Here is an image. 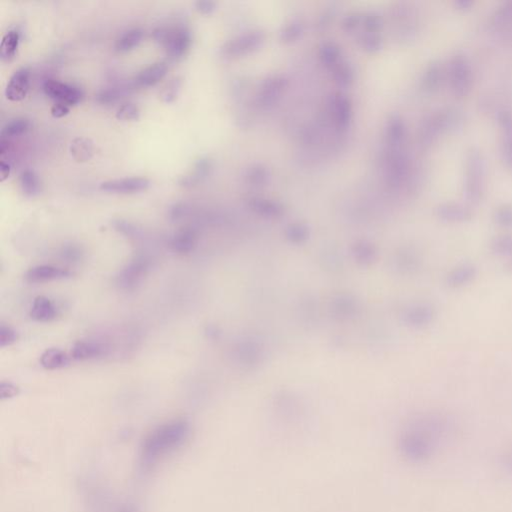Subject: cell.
I'll return each mask as SVG.
<instances>
[{
	"label": "cell",
	"instance_id": "f35d334b",
	"mask_svg": "<svg viewBox=\"0 0 512 512\" xmlns=\"http://www.w3.org/2000/svg\"><path fill=\"white\" fill-rule=\"evenodd\" d=\"M359 22H361V16L356 15V13L347 15L342 22L343 29L347 31H354L359 27Z\"/></svg>",
	"mask_w": 512,
	"mask_h": 512
},
{
	"label": "cell",
	"instance_id": "7a4b0ae2",
	"mask_svg": "<svg viewBox=\"0 0 512 512\" xmlns=\"http://www.w3.org/2000/svg\"><path fill=\"white\" fill-rule=\"evenodd\" d=\"M189 435L188 422L182 419L168 421L151 431L142 442V458L151 463L160 456L181 446Z\"/></svg>",
	"mask_w": 512,
	"mask_h": 512
},
{
	"label": "cell",
	"instance_id": "7bdbcfd3",
	"mask_svg": "<svg viewBox=\"0 0 512 512\" xmlns=\"http://www.w3.org/2000/svg\"><path fill=\"white\" fill-rule=\"evenodd\" d=\"M0 172H1V179H0V181H6V179H8L9 175H10V165H9L8 163H6V161L4 160L0 161Z\"/></svg>",
	"mask_w": 512,
	"mask_h": 512
},
{
	"label": "cell",
	"instance_id": "ee69618b",
	"mask_svg": "<svg viewBox=\"0 0 512 512\" xmlns=\"http://www.w3.org/2000/svg\"><path fill=\"white\" fill-rule=\"evenodd\" d=\"M505 269H506L507 271L512 272V256L511 258H509V260L506 262V264H505Z\"/></svg>",
	"mask_w": 512,
	"mask_h": 512
},
{
	"label": "cell",
	"instance_id": "44dd1931",
	"mask_svg": "<svg viewBox=\"0 0 512 512\" xmlns=\"http://www.w3.org/2000/svg\"><path fill=\"white\" fill-rule=\"evenodd\" d=\"M20 186L23 195L36 197L40 195L41 182L38 174L32 170H23L20 176Z\"/></svg>",
	"mask_w": 512,
	"mask_h": 512
},
{
	"label": "cell",
	"instance_id": "d6986e66",
	"mask_svg": "<svg viewBox=\"0 0 512 512\" xmlns=\"http://www.w3.org/2000/svg\"><path fill=\"white\" fill-rule=\"evenodd\" d=\"M69 363V357L59 348H48L40 356V364L48 370L66 368Z\"/></svg>",
	"mask_w": 512,
	"mask_h": 512
},
{
	"label": "cell",
	"instance_id": "6da1fadb",
	"mask_svg": "<svg viewBox=\"0 0 512 512\" xmlns=\"http://www.w3.org/2000/svg\"><path fill=\"white\" fill-rule=\"evenodd\" d=\"M455 424L447 415L432 414L405 433L400 449L407 460L424 462L437 455L453 437Z\"/></svg>",
	"mask_w": 512,
	"mask_h": 512
},
{
	"label": "cell",
	"instance_id": "1f68e13d",
	"mask_svg": "<svg viewBox=\"0 0 512 512\" xmlns=\"http://www.w3.org/2000/svg\"><path fill=\"white\" fill-rule=\"evenodd\" d=\"M303 33V24L301 22H292L281 31L280 38L285 43H292L301 38Z\"/></svg>",
	"mask_w": 512,
	"mask_h": 512
},
{
	"label": "cell",
	"instance_id": "d6a6232c",
	"mask_svg": "<svg viewBox=\"0 0 512 512\" xmlns=\"http://www.w3.org/2000/svg\"><path fill=\"white\" fill-rule=\"evenodd\" d=\"M140 116V108L135 103H126L121 106L116 112V119L122 121H137Z\"/></svg>",
	"mask_w": 512,
	"mask_h": 512
},
{
	"label": "cell",
	"instance_id": "8d00e7d4",
	"mask_svg": "<svg viewBox=\"0 0 512 512\" xmlns=\"http://www.w3.org/2000/svg\"><path fill=\"white\" fill-rule=\"evenodd\" d=\"M195 8L202 15H209L216 11V3L211 0H198L195 2Z\"/></svg>",
	"mask_w": 512,
	"mask_h": 512
},
{
	"label": "cell",
	"instance_id": "4316f807",
	"mask_svg": "<svg viewBox=\"0 0 512 512\" xmlns=\"http://www.w3.org/2000/svg\"><path fill=\"white\" fill-rule=\"evenodd\" d=\"M331 70L334 82L341 86H348L354 82V70L347 62H339Z\"/></svg>",
	"mask_w": 512,
	"mask_h": 512
},
{
	"label": "cell",
	"instance_id": "d590c367",
	"mask_svg": "<svg viewBox=\"0 0 512 512\" xmlns=\"http://www.w3.org/2000/svg\"><path fill=\"white\" fill-rule=\"evenodd\" d=\"M364 27L366 32H373L378 33L379 29L382 27V18L375 13H370L364 18Z\"/></svg>",
	"mask_w": 512,
	"mask_h": 512
},
{
	"label": "cell",
	"instance_id": "cb8c5ba5",
	"mask_svg": "<svg viewBox=\"0 0 512 512\" xmlns=\"http://www.w3.org/2000/svg\"><path fill=\"white\" fill-rule=\"evenodd\" d=\"M403 138L402 122L398 117L389 119L386 128V142L389 149H398Z\"/></svg>",
	"mask_w": 512,
	"mask_h": 512
},
{
	"label": "cell",
	"instance_id": "484cf974",
	"mask_svg": "<svg viewBox=\"0 0 512 512\" xmlns=\"http://www.w3.org/2000/svg\"><path fill=\"white\" fill-rule=\"evenodd\" d=\"M319 59L324 66L332 69L339 63L340 48L336 43H325L320 46Z\"/></svg>",
	"mask_w": 512,
	"mask_h": 512
},
{
	"label": "cell",
	"instance_id": "83f0119b",
	"mask_svg": "<svg viewBox=\"0 0 512 512\" xmlns=\"http://www.w3.org/2000/svg\"><path fill=\"white\" fill-rule=\"evenodd\" d=\"M490 251L497 256H512V236L502 235L493 239L490 244Z\"/></svg>",
	"mask_w": 512,
	"mask_h": 512
},
{
	"label": "cell",
	"instance_id": "ab89813d",
	"mask_svg": "<svg viewBox=\"0 0 512 512\" xmlns=\"http://www.w3.org/2000/svg\"><path fill=\"white\" fill-rule=\"evenodd\" d=\"M62 255L66 259L75 262V260L80 259V256H82V251L80 250V248H76V246H69L63 248Z\"/></svg>",
	"mask_w": 512,
	"mask_h": 512
},
{
	"label": "cell",
	"instance_id": "8992f818",
	"mask_svg": "<svg viewBox=\"0 0 512 512\" xmlns=\"http://www.w3.org/2000/svg\"><path fill=\"white\" fill-rule=\"evenodd\" d=\"M287 80L283 76H271L265 80L257 94V103L260 107L271 108L276 105L287 89Z\"/></svg>",
	"mask_w": 512,
	"mask_h": 512
},
{
	"label": "cell",
	"instance_id": "f1b7e54d",
	"mask_svg": "<svg viewBox=\"0 0 512 512\" xmlns=\"http://www.w3.org/2000/svg\"><path fill=\"white\" fill-rule=\"evenodd\" d=\"M269 172L264 165H256L249 168L246 174V179L251 186H260L267 183Z\"/></svg>",
	"mask_w": 512,
	"mask_h": 512
},
{
	"label": "cell",
	"instance_id": "e0dca14e",
	"mask_svg": "<svg viewBox=\"0 0 512 512\" xmlns=\"http://www.w3.org/2000/svg\"><path fill=\"white\" fill-rule=\"evenodd\" d=\"M31 317L38 322H52L57 317V308L47 297L38 296L32 303Z\"/></svg>",
	"mask_w": 512,
	"mask_h": 512
},
{
	"label": "cell",
	"instance_id": "836d02e7",
	"mask_svg": "<svg viewBox=\"0 0 512 512\" xmlns=\"http://www.w3.org/2000/svg\"><path fill=\"white\" fill-rule=\"evenodd\" d=\"M361 46L368 52H377L382 46V38L379 34L373 32H366V36L361 39Z\"/></svg>",
	"mask_w": 512,
	"mask_h": 512
},
{
	"label": "cell",
	"instance_id": "52a82bcc",
	"mask_svg": "<svg viewBox=\"0 0 512 512\" xmlns=\"http://www.w3.org/2000/svg\"><path fill=\"white\" fill-rule=\"evenodd\" d=\"M151 181L144 177H128V179H113L103 182L99 188L105 193H121V195H130V193H142L149 188Z\"/></svg>",
	"mask_w": 512,
	"mask_h": 512
},
{
	"label": "cell",
	"instance_id": "5b68a950",
	"mask_svg": "<svg viewBox=\"0 0 512 512\" xmlns=\"http://www.w3.org/2000/svg\"><path fill=\"white\" fill-rule=\"evenodd\" d=\"M43 91L55 103H62L69 106L78 105L83 98V92L80 87L55 80H47L43 83Z\"/></svg>",
	"mask_w": 512,
	"mask_h": 512
},
{
	"label": "cell",
	"instance_id": "b9f144b4",
	"mask_svg": "<svg viewBox=\"0 0 512 512\" xmlns=\"http://www.w3.org/2000/svg\"><path fill=\"white\" fill-rule=\"evenodd\" d=\"M500 465L504 467L505 472L512 474V447L502 454Z\"/></svg>",
	"mask_w": 512,
	"mask_h": 512
},
{
	"label": "cell",
	"instance_id": "603a6c76",
	"mask_svg": "<svg viewBox=\"0 0 512 512\" xmlns=\"http://www.w3.org/2000/svg\"><path fill=\"white\" fill-rule=\"evenodd\" d=\"M29 128H31V121L24 117H20V119L8 121L0 131V136H1V140H8L16 136L24 135L29 131Z\"/></svg>",
	"mask_w": 512,
	"mask_h": 512
},
{
	"label": "cell",
	"instance_id": "9c48e42d",
	"mask_svg": "<svg viewBox=\"0 0 512 512\" xmlns=\"http://www.w3.org/2000/svg\"><path fill=\"white\" fill-rule=\"evenodd\" d=\"M29 78H31V70L29 68L17 69L6 85V98L17 103L27 98L29 91Z\"/></svg>",
	"mask_w": 512,
	"mask_h": 512
},
{
	"label": "cell",
	"instance_id": "3957f363",
	"mask_svg": "<svg viewBox=\"0 0 512 512\" xmlns=\"http://www.w3.org/2000/svg\"><path fill=\"white\" fill-rule=\"evenodd\" d=\"M152 36L165 48L166 55L172 61H179L186 57L193 45L191 32L183 25L158 27Z\"/></svg>",
	"mask_w": 512,
	"mask_h": 512
},
{
	"label": "cell",
	"instance_id": "7c38bea8",
	"mask_svg": "<svg viewBox=\"0 0 512 512\" xmlns=\"http://www.w3.org/2000/svg\"><path fill=\"white\" fill-rule=\"evenodd\" d=\"M477 267L472 262H462L454 266L451 271L447 273L445 278V283L447 287L458 289L469 285L474 283L476 278Z\"/></svg>",
	"mask_w": 512,
	"mask_h": 512
},
{
	"label": "cell",
	"instance_id": "60d3db41",
	"mask_svg": "<svg viewBox=\"0 0 512 512\" xmlns=\"http://www.w3.org/2000/svg\"><path fill=\"white\" fill-rule=\"evenodd\" d=\"M69 106L62 105V103H54L52 107V115L55 119H61V117L66 116L69 113Z\"/></svg>",
	"mask_w": 512,
	"mask_h": 512
},
{
	"label": "cell",
	"instance_id": "ac0fdd59",
	"mask_svg": "<svg viewBox=\"0 0 512 512\" xmlns=\"http://www.w3.org/2000/svg\"><path fill=\"white\" fill-rule=\"evenodd\" d=\"M196 243V234L191 228H181L172 236L170 241V248L174 253H190L195 248Z\"/></svg>",
	"mask_w": 512,
	"mask_h": 512
},
{
	"label": "cell",
	"instance_id": "9a60e30c",
	"mask_svg": "<svg viewBox=\"0 0 512 512\" xmlns=\"http://www.w3.org/2000/svg\"><path fill=\"white\" fill-rule=\"evenodd\" d=\"M168 66L165 62H156L142 69L133 80V85L137 87H151L158 84L165 77Z\"/></svg>",
	"mask_w": 512,
	"mask_h": 512
},
{
	"label": "cell",
	"instance_id": "277c9868",
	"mask_svg": "<svg viewBox=\"0 0 512 512\" xmlns=\"http://www.w3.org/2000/svg\"><path fill=\"white\" fill-rule=\"evenodd\" d=\"M265 36L262 31H250L227 41L221 48L223 57L227 59L242 57L258 50L264 43Z\"/></svg>",
	"mask_w": 512,
	"mask_h": 512
},
{
	"label": "cell",
	"instance_id": "f546056e",
	"mask_svg": "<svg viewBox=\"0 0 512 512\" xmlns=\"http://www.w3.org/2000/svg\"><path fill=\"white\" fill-rule=\"evenodd\" d=\"M124 93H126L124 89L107 87V89H103L96 94V101L103 105H114L115 103L121 100Z\"/></svg>",
	"mask_w": 512,
	"mask_h": 512
},
{
	"label": "cell",
	"instance_id": "2e32d148",
	"mask_svg": "<svg viewBox=\"0 0 512 512\" xmlns=\"http://www.w3.org/2000/svg\"><path fill=\"white\" fill-rule=\"evenodd\" d=\"M108 348L96 341H78L71 349V356L75 361H89L106 354Z\"/></svg>",
	"mask_w": 512,
	"mask_h": 512
},
{
	"label": "cell",
	"instance_id": "5bb4252c",
	"mask_svg": "<svg viewBox=\"0 0 512 512\" xmlns=\"http://www.w3.org/2000/svg\"><path fill=\"white\" fill-rule=\"evenodd\" d=\"M212 170V163L209 158L197 159L191 170L182 175L179 179V184L183 188H193L204 181L209 176Z\"/></svg>",
	"mask_w": 512,
	"mask_h": 512
},
{
	"label": "cell",
	"instance_id": "74e56055",
	"mask_svg": "<svg viewBox=\"0 0 512 512\" xmlns=\"http://www.w3.org/2000/svg\"><path fill=\"white\" fill-rule=\"evenodd\" d=\"M17 393L18 387L11 384V382H2L0 384V396L3 400L4 398H13V396H17Z\"/></svg>",
	"mask_w": 512,
	"mask_h": 512
},
{
	"label": "cell",
	"instance_id": "4fadbf2b",
	"mask_svg": "<svg viewBox=\"0 0 512 512\" xmlns=\"http://www.w3.org/2000/svg\"><path fill=\"white\" fill-rule=\"evenodd\" d=\"M331 116L336 128L345 129L352 121V107L349 99L341 93H336L332 98Z\"/></svg>",
	"mask_w": 512,
	"mask_h": 512
},
{
	"label": "cell",
	"instance_id": "4dcf8cb0",
	"mask_svg": "<svg viewBox=\"0 0 512 512\" xmlns=\"http://www.w3.org/2000/svg\"><path fill=\"white\" fill-rule=\"evenodd\" d=\"M181 80L175 77L166 84L165 89L160 92L161 100L165 103H172L179 98V91L181 89Z\"/></svg>",
	"mask_w": 512,
	"mask_h": 512
},
{
	"label": "cell",
	"instance_id": "7402d4cb",
	"mask_svg": "<svg viewBox=\"0 0 512 512\" xmlns=\"http://www.w3.org/2000/svg\"><path fill=\"white\" fill-rule=\"evenodd\" d=\"M144 38V31L140 29H133L130 31L124 32L123 34L117 39L115 43V50L117 52L124 53L135 50L142 43Z\"/></svg>",
	"mask_w": 512,
	"mask_h": 512
},
{
	"label": "cell",
	"instance_id": "e575fe53",
	"mask_svg": "<svg viewBox=\"0 0 512 512\" xmlns=\"http://www.w3.org/2000/svg\"><path fill=\"white\" fill-rule=\"evenodd\" d=\"M17 340V333L15 329L6 324L0 326V347L2 348L13 345Z\"/></svg>",
	"mask_w": 512,
	"mask_h": 512
},
{
	"label": "cell",
	"instance_id": "ffe728a7",
	"mask_svg": "<svg viewBox=\"0 0 512 512\" xmlns=\"http://www.w3.org/2000/svg\"><path fill=\"white\" fill-rule=\"evenodd\" d=\"M20 34L16 31H8L4 34L0 43V59L1 61L9 62L15 59L20 46Z\"/></svg>",
	"mask_w": 512,
	"mask_h": 512
},
{
	"label": "cell",
	"instance_id": "ba28073f",
	"mask_svg": "<svg viewBox=\"0 0 512 512\" xmlns=\"http://www.w3.org/2000/svg\"><path fill=\"white\" fill-rule=\"evenodd\" d=\"M149 269V262L144 256L136 257L123 269L117 278L119 287L123 289H133L140 283Z\"/></svg>",
	"mask_w": 512,
	"mask_h": 512
},
{
	"label": "cell",
	"instance_id": "8fae6325",
	"mask_svg": "<svg viewBox=\"0 0 512 512\" xmlns=\"http://www.w3.org/2000/svg\"><path fill=\"white\" fill-rule=\"evenodd\" d=\"M71 274L73 273L68 269L53 265H36L27 271L24 278L29 283H43L70 278Z\"/></svg>",
	"mask_w": 512,
	"mask_h": 512
},
{
	"label": "cell",
	"instance_id": "30bf717a",
	"mask_svg": "<svg viewBox=\"0 0 512 512\" xmlns=\"http://www.w3.org/2000/svg\"><path fill=\"white\" fill-rule=\"evenodd\" d=\"M405 159L398 149H389L384 159V170L387 183L391 186L400 184L405 174Z\"/></svg>",
	"mask_w": 512,
	"mask_h": 512
},
{
	"label": "cell",
	"instance_id": "d4e9b609",
	"mask_svg": "<svg viewBox=\"0 0 512 512\" xmlns=\"http://www.w3.org/2000/svg\"><path fill=\"white\" fill-rule=\"evenodd\" d=\"M70 151L76 161L84 163L92 158L93 145L86 138H76L71 144Z\"/></svg>",
	"mask_w": 512,
	"mask_h": 512
}]
</instances>
